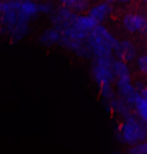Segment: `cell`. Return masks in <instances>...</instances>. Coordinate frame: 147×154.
I'll return each instance as SVG.
<instances>
[{
  "instance_id": "cell-8",
  "label": "cell",
  "mask_w": 147,
  "mask_h": 154,
  "mask_svg": "<svg viewBox=\"0 0 147 154\" xmlns=\"http://www.w3.org/2000/svg\"><path fill=\"white\" fill-rule=\"evenodd\" d=\"M113 54L118 60H122L126 63L134 62L138 56V48L133 42L129 39L118 40Z\"/></svg>"
},
{
  "instance_id": "cell-4",
  "label": "cell",
  "mask_w": 147,
  "mask_h": 154,
  "mask_svg": "<svg viewBox=\"0 0 147 154\" xmlns=\"http://www.w3.org/2000/svg\"><path fill=\"white\" fill-rule=\"evenodd\" d=\"M113 72L118 96L132 106V103L137 95V91L132 82L131 69L129 68L128 63L115 59L113 63Z\"/></svg>"
},
{
  "instance_id": "cell-7",
  "label": "cell",
  "mask_w": 147,
  "mask_h": 154,
  "mask_svg": "<svg viewBox=\"0 0 147 154\" xmlns=\"http://www.w3.org/2000/svg\"><path fill=\"white\" fill-rule=\"evenodd\" d=\"M121 26L129 33H145L147 21L146 17L141 13L128 12L121 19Z\"/></svg>"
},
{
  "instance_id": "cell-16",
  "label": "cell",
  "mask_w": 147,
  "mask_h": 154,
  "mask_svg": "<svg viewBox=\"0 0 147 154\" xmlns=\"http://www.w3.org/2000/svg\"><path fill=\"white\" fill-rule=\"evenodd\" d=\"M136 62V66L137 69L139 71L140 74L143 75H146L147 74V56L145 54H138L137 57L135 59Z\"/></svg>"
},
{
  "instance_id": "cell-11",
  "label": "cell",
  "mask_w": 147,
  "mask_h": 154,
  "mask_svg": "<svg viewBox=\"0 0 147 154\" xmlns=\"http://www.w3.org/2000/svg\"><path fill=\"white\" fill-rule=\"evenodd\" d=\"M107 105H108V107H110V109L114 113H116L118 116H121V117H123V118L132 114L131 113L132 106L129 105L127 102L125 100H123L122 98H120L119 96H118V97L115 96Z\"/></svg>"
},
{
  "instance_id": "cell-12",
  "label": "cell",
  "mask_w": 147,
  "mask_h": 154,
  "mask_svg": "<svg viewBox=\"0 0 147 154\" xmlns=\"http://www.w3.org/2000/svg\"><path fill=\"white\" fill-rule=\"evenodd\" d=\"M133 106L135 116H137L140 120H142L143 122L147 121V96H144L140 93L137 92V95L135 97L133 103Z\"/></svg>"
},
{
  "instance_id": "cell-14",
  "label": "cell",
  "mask_w": 147,
  "mask_h": 154,
  "mask_svg": "<svg viewBox=\"0 0 147 154\" xmlns=\"http://www.w3.org/2000/svg\"><path fill=\"white\" fill-rule=\"evenodd\" d=\"M99 88H100L101 97L103 98V100L107 104L116 96L113 84H104V85L99 86Z\"/></svg>"
},
{
  "instance_id": "cell-5",
  "label": "cell",
  "mask_w": 147,
  "mask_h": 154,
  "mask_svg": "<svg viewBox=\"0 0 147 154\" xmlns=\"http://www.w3.org/2000/svg\"><path fill=\"white\" fill-rule=\"evenodd\" d=\"M117 137L118 140L128 146L146 140V123L135 115L126 116L117 129Z\"/></svg>"
},
{
  "instance_id": "cell-13",
  "label": "cell",
  "mask_w": 147,
  "mask_h": 154,
  "mask_svg": "<svg viewBox=\"0 0 147 154\" xmlns=\"http://www.w3.org/2000/svg\"><path fill=\"white\" fill-rule=\"evenodd\" d=\"M63 6L70 8L76 13H82L88 10L90 5V0H59Z\"/></svg>"
},
{
  "instance_id": "cell-9",
  "label": "cell",
  "mask_w": 147,
  "mask_h": 154,
  "mask_svg": "<svg viewBox=\"0 0 147 154\" xmlns=\"http://www.w3.org/2000/svg\"><path fill=\"white\" fill-rule=\"evenodd\" d=\"M113 7L109 1H102L88 8V15L95 20L97 24H101L111 16Z\"/></svg>"
},
{
  "instance_id": "cell-19",
  "label": "cell",
  "mask_w": 147,
  "mask_h": 154,
  "mask_svg": "<svg viewBox=\"0 0 147 154\" xmlns=\"http://www.w3.org/2000/svg\"><path fill=\"white\" fill-rule=\"evenodd\" d=\"M35 1H37V0H35Z\"/></svg>"
},
{
  "instance_id": "cell-10",
  "label": "cell",
  "mask_w": 147,
  "mask_h": 154,
  "mask_svg": "<svg viewBox=\"0 0 147 154\" xmlns=\"http://www.w3.org/2000/svg\"><path fill=\"white\" fill-rule=\"evenodd\" d=\"M38 40L41 45L45 46H54L60 43L62 40V34L56 27H48L45 28L40 32L38 36Z\"/></svg>"
},
{
  "instance_id": "cell-17",
  "label": "cell",
  "mask_w": 147,
  "mask_h": 154,
  "mask_svg": "<svg viewBox=\"0 0 147 154\" xmlns=\"http://www.w3.org/2000/svg\"><path fill=\"white\" fill-rule=\"evenodd\" d=\"M132 0H110L109 2H114V3L117 4H121V5H125V4H129Z\"/></svg>"
},
{
  "instance_id": "cell-2",
  "label": "cell",
  "mask_w": 147,
  "mask_h": 154,
  "mask_svg": "<svg viewBox=\"0 0 147 154\" xmlns=\"http://www.w3.org/2000/svg\"><path fill=\"white\" fill-rule=\"evenodd\" d=\"M20 0L0 1V22L12 36L21 38L28 29V20L20 10Z\"/></svg>"
},
{
  "instance_id": "cell-3",
  "label": "cell",
  "mask_w": 147,
  "mask_h": 154,
  "mask_svg": "<svg viewBox=\"0 0 147 154\" xmlns=\"http://www.w3.org/2000/svg\"><path fill=\"white\" fill-rule=\"evenodd\" d=\"M118 40L113 33L104 26L103 23L97 24L90 31L86 39V45L89 54L95 57H104L113 56Z\"/></svg>"
},
{
  "instance_id": "cell-15",
  "label": "cell",
  "mask_w": 147,
  "mask_h": 154,
  "mask_svg": "<svg viewBox=\"0 0 147 154\" xmlns=\"http://www.w3.org/2000/svg\"><path fill=\"white\" fill-rule=\"evenodd\" d=\"M128 152L132 153V154H146L147 153L146 140L137 142V143H135L133 145H131V146H129Z\"/></svg>"
},
{
  "instance_id": "cell-1",
  "label": "cell",
  "mask_w": 147,
  "mask_h": 154,
  "mask_svg": "<svg viewBox=\"0 0 147 154\" xmlns=\"http://www.w3.org/2000/svg\"><path fill=\"white\" fill-rule=\"evenodd\" d=\"M51 23L62 34L60 45L81 57H88L86 39L97 23L88 14L76 13L62 6L51 12Z\"/></svg>"
},
{
  "instance_id": "cell-6",
  "label": "cell",
  "mask_w": 147,
  "mask_h": 154,
  "mask_svg": "<svg viewBox=\"0 0 147 154\" xmlns=\"http://www.w3.org/2000/svg\"><path fill=\"white\" fill-rule=\"evenodd\" d=\"M114 57H95L91 66V75L98 86L104 84H113L115 75L113 72Z\"/></svg>"
},
{
  "instance_id": "cell-18",
  "label": "cell",
  "mask_w": 147,
  "mask_h": 154,
  "mask_svg": "<svg viewBox=\"0 0 147 154\" xmlns=\"http://www.w3.org/2000/svg\"><path fill=\"white\" fill-rule=\"evenodd\" d=\"M141 1H142V2H146V0H141Z\"/></svg>"
}]
</instances>
